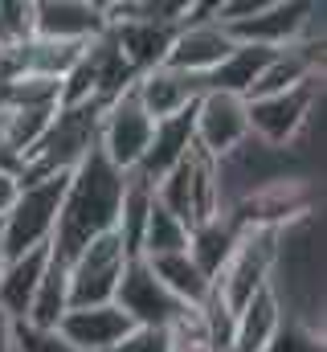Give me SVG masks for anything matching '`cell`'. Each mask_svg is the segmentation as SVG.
<instances>
[{"instance_id": "cell-1", "label": "cell", "mask_w": 327, "mask_h": 352, "mask_svg": "<svg viewBox=\"0 0 327 352\" xmlns=\"http://www.w3.org/2000/svg\"><path fill=\"white\" fill-rule=\"evenodd\" d=\"M123 180H127V173H119L98 148H90V156L66 180L58 230H54V242H49L54 258L70 263L86 242H94L102 234H115L119 201H123Z\"/></svg>"}, {"instance_id": "cell-2", "label": "cell", "mask_w": 327, "mask_h": 352, "mask_svg": "<svg viewBox=\"0 0 327 352\" xmlns=\"http://www.w3.org/2000/svg\"><path fill=\"white\" fill-rule=\"evenodd\" d=\"M66 180L70 173L41 176V180H25L8 205V213L0 217V250L4 263L21 258L29 250H45L54 242L58 230V213H62V197H66Z\"/></svg>"}, {"instance_id": "cell-3", "label": "cell", "mask_w": 327, "mask_h": 352, "mask_svg": "<svg viewBox=\"0 0 327 352\" xmlns=\"http://www.w3.org/2000/svg\"><path fill=\"white\" fill-rule=\"evenodd\" d=\"M156 201H160L172 217H180L188 230L201 226V221H209V217H217V213H225L217 160L205 156V152L192 144V152L156 184Z\"/></svg>"}, {"instance_id": "cell-4", "label": "cell", "mask_w": 327, "mask_h": 352, "mask_svg": "<svg viewBox=\"0 0 327 352\" xmlns=\"http://www.w3.org/2000/svg\"><path fill=\"white\" fill-rule=\"evenodd\" d=\"M274 266H278V230H242L229 263L213 278V295L238 316L262 287H270Z\"/></svg>"}, {"instance_id": "cell-5", "label": "cell", "mask_w": 327, "mask_h": 352, "mask_svg": "<svg viewBox=\"0 0 327 352\" xmlns=\"http://www.w3.org/2000/svg\"><path fill=\"white\" fill-rule=\"evenodd\" d=\"M131 263V254L123 250L119 234H102L94 242H86L78 254L66 263L70 274V307H94V303H115L119 278Z\"/></svg>"}, {"instance_id": "cell-6", "label": "cell", "mask_w": 327, "mask_h": 352, "mask_svg": "<svg viewBox=\"0 0 327 352\" xmlns=\"http://www.w3.org/2000/svg\"><path fill=\"white\" fill-rule=\"evenodd\" d=\"M229 50H234V37L213 21V4H188V16L172 37L164 66L192 78H209L229 58Z\"/></svg>"}, {"instance_id": "cell-7", "label": "cell", "mask_w": 327, "mask_h": 352, "mask_svg": "<svg viewBox=\"0 0 327 352\" xmlns=\"http://www.w3.org/2000/svg\"><path fill=\"white\" fill-rule=\"evenodd\" d=\"M319 98V78H307L291 90L278 94H262V98H245V119H249V140L266 144V148H286L303 123L311 119V107Z\"/></svg>"}, {"instance_id": "cell-8", "label": "cell", "mask_w": 327, "mask_h": 352, "mask_svg": "<svg viewBox=\"0 0 327 352\" xmlns=\"http://www.w3.org/2000/svg\"><path fill=\"white\" fill-rule=\"evenodd\" d=\"M152 127L156 119L144 111V102L135 98V90H123L115 102H106L102 119H98V152L119 168V173H135L148 144H152Z\"/></svg>"}, {"instance_id": "cell-9", "label": "cell", "mask_w": 327, "mask_h": 352, "mask_svg": "<svg viewBox=\"0 0 327 352\" xmlns=\"http://www.w3.org/2000/svg\"><path fill=\"white\" fill-rule=\"evenodd\" d=\"M115 307L135 328H156V332H168L184 316V303L152 274V266L144 263V258L127 263L123 278H119V291H115Z\"/></svg>"}, {"instance_id": "cell-10", "label": "cell", "mask_w": 327, "mask_h": 352, "mask_svg": "<svg viewBox=\"0 0 327 352\" xmlns=\"http://www.w3.org/2000/svg\"><path fill=\"white\" fill-rule=\"evenodd\" d=\"M249 140V119H245V98L238 94H221V90H205L192 107V144L213 156L225 160L234 156Z\"/></svg>"}, {"instance_id": "cell-11", "label": "cell", "mask_w": 327, "mask_h": 352, "mask_svg": "<svg viewBox=\"0 0 327 352\" xmlns=\"http://www.w3.org/2000/svg\"><path fill=\"white\" fill-rule=\"evenodd\" d=\"M106 33V8L90 0H33V37L90 45Z\"/></svg>"}, {"instance_id": "cell-12", "label": "cell", "mask_w": 327, "mask_h": 352, "mask_svg": "<svg viewBox=\"0 0 327 352\" xmlns=\"http://www.w3.org/2000/svg\"><path fill=\"white\" fill-rule=\"evenodd\" d=\"M319 4H307V0H266L249 21L225 29L234 41H249V45H266V50H286L295 45L307 25L315 21Z\"/></svg>"}, {"instance_id": "cell-13", "label": "cell", "mask_w": 327, "mask_h": 352, "mask_svg": "<svg viewBox=\"0 0 327 352\" xmlns=\"http://www.w3.org/2000/svg\"><path fill=\"white\" fill-rule=\"evenodd\" d=\"M131 328L135 324L115 303H94V307H70L54 332L74 352H111Z\"/></svg>"}, {"instance_id": "cell-14", "label": "cell", "mask_w": 327, "mask_h": 352, "mask_svg": "<svg viewBox=\"0 0 327 352\" xmlns=\"http://www.w3.org/2000/svg\"><path fill=\"white\" fill-rule=\"evenodd\" d=\"M176 29H180V25H160V21L123 16V21H111V25H106V37L115 41V50H119V58L127 62V70L139 78V74L164 66Z\"/></svg>"}, {"instance_id": "cell-15", "label": "cell", "mask_w": 327, "mask_h": 352, "mask_svg": "<svg viewBox=\"0 0 327 352\" xmlns=\"http://www.w3.org/2000/svg\"><path fill=\"white\" fill-rule=\"evenodd\" d=\"M131 90H135V98L144 102V111L160 123V119H172V115H180V111H192L196 98L205 94V78H192V74L156 66V70L139 74Z\"/></svg>"}, {"instance_id": "cell-16", "label": "cell", "mask_w": 327, "mask_h": 352, "mask_svg": "<svg viewBox=\"0 0 327 352\" xmlns=\"http://www.w3.org/2000/svg\"><path fill=\"white\" fill-rule=\"evenodd\" d=\"M286 324L282 299L274 287H262L242 311L234 316V332H229V349L225 352H266L274 344L278 328Z\"/></svg>"}, {"instance_id": "cell-17", "label": "cell", "mask_w": 327, "mask_h": 352, "mask_svg": "<svg viewBox=\"0 0 327 352\" xmlns=\"http://www.w3.org/2000/svg\"><path fill=\"white\" fill-rule=\"evenodd\" d=\"M188 152H192V111H180V115L160 119L152 127V144H148V152H144L135 173L144 176L148 184H160Z\"/></svg>"}, {"instance_id": "cell-18", "label": "cell", "mask_w": 327, "mask_h": 352, "mask_svg": "<svg viewBox=\"0 0 327 352\" xmlns=\"http://www.w3.org/2000/svg\"><path fill=\"white\" fill-rule=\"evenodd\" d=\"M45 263H49V246L45 250H29L21 258H8V263L0 266V311L12 324L29 320V307H33L37 283L45 274Z\"/></svg>"}, {"instance_id": "cell-19", "label": "cell", "mask_w": 327, "mask_h": 352, "mask_svg": "<svg viewBox=\"0 0 327 352\" xmlns=\"http://www.w3.org/2000/svg\"><path fill=\"white\" fill-rule=\"evenodd\" d=\"M238 238H242V226L229 213H217V217H209V221L188 230V258L201 266V274L213 283L221 274V266L229 263Z\"/></svg>"}, {"instance_id": "cell-20", "label": "cell", "mask_w": 327, "mask_h": 352, "mask_svg": "<svg viewBox=\"0 0 327 352\" xmlns=\"http://www.w3.org/2000/svg\"><path fill=\"white\" fill-rule=\"evenodd\" d=\"M270 58H274V50H266V45L234 41L229 58L205 78V90H221V94H238V98H245V94L253 90V82L262 78V70H266Z\"/></svg>"}, {"instance_id": "cell-21", "label": "cell", "mask_w": 327, "mask_h": 352, "mask_svg": "<svg viewBox=\"0 0 327 352\" xmlns=\"http://www.w3.org/2000/svg\"><path fill=\"white\" fill-rule=\"evenodd\" d=\"M66 311H70V274H66V263H62V258L49 254L25 324H29V328H41V332H54Z\"/></svg>"}, {"instance_id": "cell-22", "label": "cell", "mask_w": 327, "mask_h": 352, "mask_svg": "<svg viewBox=\"0 0 327 352\" xmlns=\"http://www.w3.org/2000/svg\"><path fill=\"white\" fill-rule=\"evenodd\" d=\"M152 201H156V184H148L139 173H127V180H123V201H119V221H115V234H119V242H123V250H127L131 258L139 254V238H144V226H148Z\"/></svg>"}, {"instance_id": "cell-23", "label": "cell", "mask_w": 327, "mask_h": 352, "mask_svg": "<svg viewBox=\"0 0 327 352\" xmlns=\"http://www.w3.org/2000/svg\"><path fill=\"white\" fill-rule=\"evenodd\" d=\"M148 263V258H144ZM152 274L160 278L164 287L184 303V307H205V299L213 295V283L201 274V266L188 258V250L184 254H164V258H152Z\"/></svg>"}, {"instance_id": "cell-24", "label": "cell", "mask_w": 327, "mask_h": 352, "mask_svg": "<svg viewBox=\"0 0 327 352\" xmlns=\"http://www.w3.org/2000/svg\"><path fill=\"white\" fill-rule=\"evenodd\" d=\"M188 250V226L180 217H172L160 201H152V213H148V226H144V238H139V254L135 258H164V254H184Z\"/></svg>"}, {"instance_id": "cell-25", "label": "cell", "mask_w": 327, "mask_h": 352, "mask_svg": "<svg viewBox=\"0 0 327 352\" xmlns=\"http://www.w3.org/2000/svg\"><path fill=\"white\" fill-rule=\"evenodd\" d=\"M33 37V0H0V50Z\"/></svg>"}, {"instance_id": "cell-26", "label": "cell", "mask_w": 327, "mask_h": 352, "mask_svg": "<svg viewBox=\"0 0 327 352\" xmlns=\"http://www.w3.org/2000/svg\"><path fill=\"white\" fill-rule=\"evenodd\" d=\"M16 352H74L58 332H41L29 324H16Z\"/></svg>"}, {"instance_id": "cell-27", "label": "cell", "mask_w": 327, "mask_h": 352, "mask_svg": "<svg viewBox=\"0 0 327 352\" xmlns=\"http://www.w3.org/2000/svg\"><path fill=\"white\" fill-rule=\"evenodd\" d=\"M111 352H168V332H156V328H131Z\"/></svg>"}, {"instance_id": "cell-28", "label": "cell", "mask_w": 327, "mask_h": 352, "mask_svg": "<svg viewBox=\"0 0 327 352\" xmlns=\"http://www.w3.org/2000/svg\"><path fill=\"white\" fill-rule=\"evenodd\" d=\"M16 188H21V180L12 173H0V217L8 213V205H12V197H16Z\"/></svg>"}, {"instance_id": "cell-29", "label": "cell", "mask_w": 327, "mask_h": 352, "mask_svg": "<svg viewBox=\"0 0 327 352\" xmlns=\"http://www.w3.org/2000/svg\"><path fill=\"white\" fill-rule=\"evenodd\" d=\"M0 352H16V324L0 311Z\"/></svg>"}, {"instance_id": "cell-30", "label": "cell", "mask_w": 327, "mask_h": 352, "mask_svg": "<svg viewBox=\"0 0 327 352\" xmlns=\"http://www.w3.org/2000/svg\"><path fill=\"white\" fill-rule=\"evenodd\" d=\"M0 266H4V250H0Z\"/></svg>"}]
</instances>
